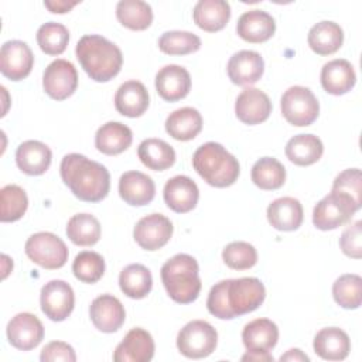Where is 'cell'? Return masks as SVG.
Returning a JSON list of instances; mask_svg holds the SVG:
<instances>
[{"mask_svg":"<svg viewBox=\"0 0 362 362\" xmlns=\"http://www.w3.org/2000/svg\"><path fill=\"white\" fill-rule=\"evenodd\" d=\"M264 298L266 288L259 279H228L221 280L211 287L206 308L219 320H232L257 310Z\"/></svg>","mask_w":362,"mask_h":362,"instance_id":"obj_1","label":"cell"},{"mask_svg":"<svg viewBox=\"0 0 362 362\" xmlns=\"http://www.w3.org/2000/svg\"><path fill=\"white\" fill-rule=\"evenodd\" d=\"M64 184L85 202H99L109 194L110 174L105 165L79 153L66 154L59 165Z\"/></svg>","mask_w":362,"mask_h":362,"instance_id":"obj_2","label":"cell"},{"mask_svg":"<svg viewBox=\"0 0 362 362\" xmlns=\"http://www.w3.org/2000/svg\"><path fill=\"white\" fill-rule=\"evenodd\" d=\"M75 54L82 69L95 82H109L123 65L120 48L98 34L83 35L76 44Z\"/></svg>","mask_w":362,"mask_h":362,"instance_id":"obj_3","label":"cell"},{"mask_svg":"<svg viewBox=\"0 0 362 362\" xmlns=\"http://www.w3.org/2000/svg\"><path fill=\"white\" fill-rule=\"evenodd\" d=\"M192 167L206 184L216 188L230 187L240 174L238 158L215 141L204 143L195 150Z\"/></svg>","mask_w":362,"mask_h":362,"instance_id":"obj_4","label":"cell"},{"mask_svg":"<svg viewBox=\"0 0 362 362\" xmlns=\"http://www.w3.org/2000/svg\"><path fill=\"white\" fill-rule=\"evenodd\" d=\"M161 281L171 300L178 304L195 301L201 291L199 267L195 257L178 253L161 267Z\"/></svg>","mask_w":362,"mask_h":362,"instance_id":"obj_5","label":"cell"},{"mask_svg":"<svg viewBox=\"0 0 362 362\" xmlns=\"http://www.w3.org/2000/svg\"><path fill=\"white\" fill-rule=\"evenodd\" d=\"M359 208L348 194L331 191L314 206L313 223L320 230H332L349 222Z\"/></svg>","mask_w":362,"mask_h":362,"instance_id":"obj_6","label":"cell"},{"mask_svg":"<svg viewBox=\"0 0 362 362\" xmlns=\"http://www.w3.org/2000/svg\"><path fill=\"white\" fill-rule=\"evenodd\" d=\"M218 345L216 329L204 320H194L185 324L177 335L178 351L189 359L209 356Z\"/></svg>","mask_w":362,"mask_h":362,"instance_id":"obj_7","label":"cell"},{"mask_svg":"<svg viewBox=\"0 0 362 362\" xmlns=\"http://www.w3.org/2000/svg\"><path fill=\"white\" fill-rule=\"evenodd\" d=\"M280 107L284 119L297 127L313 124L320 113L315 95L305 86H290L281 96Z\"/></svg>","mask_w":362,"mask_h":362,"instance_id":"obj_8","label":"cell"},{"mask_svg":"<svg viewBox=\"0 0 362 362\" xmlns=\"http://www.w3.org/2000/svg\"><path fill=\"white\" fill-rule=\"evenodd\" d=\"M24 250L31 262L48 270L61 269L69 255L65 242L51 232L31 235L25 242Z\"/></svg>","mask_w":362,"mask_h":362,"instance_id":"obj_9","label":"cell"},{"mask_svg":"<svg viewBox=\"0 0 362 362\" xmlns=\"http://www.w3.org/2000/svg\"><path fill=\"white\" fill-rule=\"evenodd\" d=\"M40 304L51 321H64L71 315L75 305L74 290L64 280H51L41 288Z\"/></svg>","mask_w":362,"mask_h":362,"instance_id":"obj_10","label":"cell"},{"mask_svg":"<svg viewBox=\"0 0 362 362\" xmlns=\"http://www.w3.org/2000/svg\"><path fill=\"white\" fill-rule=\"evenodd\" d=\"M78 86V72L72 62L66 59L52 61L44 71L42 88L54 100H65Z\"/></svg>","mask_w":362,"mask_h":362,"instance_id":"obj_11","label":"cell"},{"mask_svg":"<svg viewBox=\"0 0 362 362\" xmlns=\"http://www.w3.org/2000/svg\"><path fill=\"white\" fill-rule=\"evenodd\" d=\"M173 236V223L163 214H150L143 216L133 229L136 243L148 252L161 249Z\"/></svg>","mask_w":362,"mask_h":362,"instance_id":"obj_12","label":"cell"},{"mask_svg":"<svg viewBox=\"0 0 362 362\" xmlns=\"http://www.w3.org/2000/svg\"><path fill=\"white\" fill-rule=\"evenodd\" d=\"M34 65V55L27 42L20 40L6 41L0 49V71L10 81L25 79Z\"/></svg>","mask_w":362,"mask_h":362,"instance_id":"obj_13","label":"cell"},{"mask_svg":"<svg viewBox=\"0 0 362 362\" xmlns=\"http://www.w3.org/2000/svg\"><path fill=\"white\" fill-rule=\"evenodd\" d=\"M7 339L16 349L31 351L44 339V325L31 313H18L7 324Z\"/></svg>","mask_w":362,"mask_h":362,"instance_id":"obj_14","label":"cell"},{"mask_svg":"<svg viewBox=\"0 0 362 362\" xmlns=\"http://www.w3.org/2000/svg\"><path fill=\"white\" fill-rule=\"evenodd\" d=\"M89 317L96 329L110 334L122 328L126 320V311L117 297L102 294L90 303Z\"/></svg>","mask_w":362,"mask_h":362,"instance_id":"obj_15","label":"cell"},{"mask_svg":"<svg viewBox=\"0 0 362 362\" xmlns=\"http://www.w3.org/2000/svg\"><path fill=\"white\" fill-rule=\"evenodd\" d=\"M270 113L272 102L269 96L257 88H246L236 98L235 115L245 124H260L269 119Z\"/></svg>","mask_w":362,"mask_h":362,"instance_id":"obj_16","label":"cell"},{"mask_svg":"<svg viewBox=\"0 0 362 362\" xmlns=\"http://www.w3.org/2000/svg\"><path fill=\"white\" fill-rule=\"evenodd\" d=\"M226 71L232 83L239 86L253 85L264 72V61L259 52L242 49L229 58Z\"/></svg>","mask_w":362,"mask_h":362,"instance_id":"obj_17","label":"cell"},{"mask_svg":"<svg viewBox=\"0 0 362 362\" xmlns=\"http://www.w3.org/2000/svg\"><path fill=\"white\" fill-rule=\"evenodd\" d=\"M154 339L143 328L130 329L113 352L115 362H148L154 356Z\"/></svg>","mask_w":362,"mask_h":362,"instance_id":"obj_18","label":"cell"},{"mask_svg":"<svg viewBox=\"0 0 362 362\" xmlns=\"http://www.w3.org/2000/svg\"><path fill=\"white\" fill-rule=\"evenodd\" d=\"M156 90L167 102L184 99L191 90L189 72L175 64L163 66L156 74Z\"/></svg>","mask_w":362,"mask_h":362,"instance_id":"obj_19","label":"cell"},{"mask_svg":"<svg viewBox=\"0 0 362 362\" xmlns=\"http://www.w3.org/2000/svg\"><path fill=\"white\" fill-rule=\"evenodd\" d=\"M163 197L165 205L171 211L177 214H187L197 206L199 189L189 177L175 175L165 182Z\"/></svg>","mask_w":362,"mask_h":362,"instance_id":"obj_20","label":"cell"},{"mask_svg":"<svg viewBox=\"0 0 362 362\" xmlns=\"http://www.w3.org/2000/svg\"><path fill=\"white\" fill-rule=\"evenodd\" d=\"M119 195L132 206H143L154 199L156 184L144 173L126 171L119 180Z\"/></svg>","mask_w":362,"mask_h":362,"instance_id":"obj_21","label":"cell"},{"mask_svg":"<svg viewBox=\"0 0 362 362\" xmlns=\"http://www.w3.org/2000/svg\"><path fill=\"white\" fill-rule=\"evenodd\" d=\"M276 31L274 18L263 10L245 11L236 24L238 35L252 44H260L273 37Z\"/></svg>","mask_w":362,"mask_h":362,"instance_id":"obj_22","label":"cell"},{"mask_svg":"<svg viewBox=\"0 0 362 362\" xmlns=\"http://www.w3.org/2000/svg\"><path fill=\"white\" fill-rule=\"evenodd\" d=\"M320 79L327 93L339 96L349 92L355 86L356 74L349 61L338 58L324 64Z\"/></svg>","mask_w":362,"mask_h":362,"instance_id":"obj_23","label":"cell"},{"mask_svg":"<svg viewBox=\"0 0 362 362\" xmlns=\"http://www.w3.org/2000/svg\"><path fill=\"white\" fill-rule=\"evenodd\" d=\"M269 223L281 232H291L301 226L304 219L303 205L293 197H281L267 206Z\"/></svg>","mask_w":362,"mask_h":362,"instance_id":"obj_24","label":"cell"},{"mask_svg":"<svg viewBox=\"0 0 362 362\" xmlns=\"http://www.w3.org/2000/svg\"><path fill=\"white\" fill-rule=\"evenodd\" d=\"M148 92L139 81H127L116 90L115 107L126 117H140L148 109Z\"/></svg>","mask_w":362,"mask_h":362,"instance_id":"obj_25","label":"cell"},{"mask_svg":"<svg viewBox=\"0 0 362 362\" xmlns=\"http://www.w3.org/2000/svg\"><path fill=\"white\" fill-rule=\"evenodd\" d=\"M313 348L314 352L325 361H342L349 355L351 339L344 329L328 327L315 334Z\"/></svg>","mask_w":362,"mask_h":362,"instance_id":"obj_26","label":"cell"},{"mask_svg":"<svg viewBox=\"0 0 362 362\" xmlns=\"http://www.w3.org/2000/svg\"><path fill=\"white\" fill-rule=\"evenodd\" d=\"M51 160L49 147L38 140L23 141L16 150L17 167L27 175L44 174L49 168Z\"/></svg>","mask_w":362,"mask_h":362,"instance_id":"obj_27","label":"cell"},{"mask_svg":"<svg viewBox=\"0 0 362 362\" xmlns=\"http://www.w3.org/2000/svg\"><path fill=\"white\" fill-rule=\"evenodd\" d=\"M242 341L250 352H269L279 341V328L269 318H256L245 325Z\"/></svg>","mask_w":362,"mask_h":362,"instance_id":"obj_28","label":"cell"},{"mask_svg":"<svg viewBox=\"0 0 362 362\" xmlns=\"http://www.w3.org/2000/svg\"><path fill=\"white\" fill-rule=\"evenodd\" d=\"M194 23L206 33H216L226 27L230 6L225 0H199L192 11Z\"/></svg>","mask_w":362,"mask_h":362,"instance_id":"obj_29","label":"cell"},{"mask_svg":"<svg viewBox=\"0 0 362 362\" xmlns=\"http://www.w3.org/2000/svg\"><path fill=\"white\" fill-rule=\"evenodd\" d=\"M133 141L132 130L120 122L102 124L95 134L96 148L106 156H117L127 150Z\"/></svg>","mask_w":362,"mask_h":362,"instance_id":"obj_30","label":"cell"},{"mask_svg":"<svg viewBox=\"0 0 362 362\" xmlns=\"http://www.w3.org/2000/svg\"><path fill=\"white\" fill-rule=\"evenodd\" d=\"M202 129V116L194 107H181L174 110L165 119V132L178 141L195 139Z\"/></svg>","mask_w":362,"mask_h":362,"instance_id":"obj_31","label":"cell"},{"mask_svg":"<svg viewBox=\"0 0 362 362\" xmlns=\"http://www.w3.org/2000/svg\"><path fill=\"white\" fill-rule=\"evenodd\" d=\"M307 41L315 54L331 55L342 47L344 31L337 23L324 20L310 28Z\"/></svg>","mask_w":362,"mask_h":362,"instance_id":"obj_32","label":"cell"},{"mask_svg":"<svg viewBox=\"0 0 362 362\" xmlns=\"http://www.w3.org/2000/svg\"><path fill=\"white\" fill-rule=\"evenodd\" d=\"M324 153L320 137L314 134H297L286 144V156L296 165H311L317 163Z\"/></svg>","mask_w":362,"mask_h":362,"instance_id":"obj_33","label":"cell"},{"mask_svg":"<svg viewBox=\"0 0 362 362\" xmlns=\"http://www.w3.org/2000/svg\"><path fill=\"white\" fill-rule=\"evenodd\" d=\"M137 156L140 161L150 170L164 171L174 165L175 151L161 139H146L139 144Z\"/></svg>","mask_w":362,"mask_h":362,"instance_id":"obj_34","label":"cell"},{"mask_svg":"<svg viewBox=\"0 0 362 362\" xmlns=\"http://www.w3.org/2000/svg\"><path fill=\"white\" fill-rule=\"evenodd\" d=\"M119 286L124 296L129 298L140 300L147 297L153 287V277L150 270L140 264L133 263L126 266L119 274Z\"/></svg>","mask_w":362,"mask_h":362,"instance_id":"obj_35","label":"cell"},{"mask_svg":"<svg viewBox=\"0 0 362 362\" xmlns=\"http://www.w3.org/2000/svg\"><path fill=\"white\" fill-rule=\"evenodd\" d=\"M119 23L133 31L147 30L153 23L151 6L141 0H120L116 4Z\"/></svg>","mask_w":362,"mask_h":362,"instance_id":"obj_36","label":"cell"},{"mask_svg":"<svg viewBox=\"0 0 362 362\" xmlns=\"http://www.w3.org/2000/svg\"><path fill=\"white\" fill-rule=\"evenodd\" d=\"M250 177L253 184L260 189L273 191L286 182V168L274 157H262L253 164Z\"/></svg>","mask_w":362,"mask_h":362,"instance_id":"obj_37","label":"cell"},{"mask_svg":"<svg viewBox=\"0 0 362 362\" xmlns=\"http://www.w3.org/2000/svg\"><path fill=\"white\" fill-rule=\"evenodd\" d=\"M68 239L78 246H93L100 239V223L90 214H76L66 223Z\"/></svg>","mask_w":362,"mask_h":362,"instance_id":"obj_38","label":"cell"},{"mask_svg":"<svg viewBox=\"0 0 362 362\" xmlns=\"http://www.w3.org/2000/svg\"><path fill=\"white\" fill-rule=\"evenodd\" d=\"M0 206L1 222H16L21 219L28 208V198L25 191L16 184L4 185L0 189Z\"/></svg>","mask_w":362,"mask_h":362,"instance_id":"obj_39","label":"cell"},{"mask_svg":"<svg viewBox=\"0 0 362 362\" xmlns=\"http://www.w3.org/2000/svg\"><path fill=\"white\" fill-rule=\"evenodd\" d=\"M332 296L338 305L355 310L362 303V279L358 274H342L332 284Z\"/></svg>","mask_w":362,"mask_h":362,"instance_id":"obj_40","label":"cell"},{"mask_svg":"<svg viewBox=\"0 0 362 362\" xmlns=\"http://www.w3.org/2000/svg\"><path fill=\"white\" fill-rule=\"evenodd\" d=\"M37 42L41 51L47 55H59L66 49L69 42V31L61 23H44L37 31Z\"/></svg>","mask_w":362,"mask_h":362,"instance_id":"obj_41","label":"cell"},{"mask_svg":"<svg viewBox=\"0 0 362 362\" xmlns=\"http://www.w3.org/2000/svg\"><path fill=\"white\" fill-rule=\"evenodd\" d=\"M158 48L167 55H187L201 48V38L189 31H165L158 38Z\"/></svg>","mask_w":362,"mask_h":362,"instance_id":"obj_42","label":"cell"},{"mask_svg":"<svg viewBox=\"0 0 362 362\" xmlns=\"http://www.w3.org/2000/svg\"><path fill=\"white\" fill-rule=\"evenodd\" d=\"M105 267V259L102 257V255L92 250L79 252L72 263L74 276L79 281L89 284H93L102 279Z\"/></svg>","mask_w":362,"mask_h":362,"instance_id":"obj_43","label":"cell"},{"mask_svg":"<svg viewBox=\"0 0 362 362\" xmlns=\"http://www.w3.org/2000/svg\"><path fill=\"white\" fill-rule=\"evenodd\" d=\"M222 260L233 270H246L256 264L257 252L255 246L247 242H230L222 250Z\"/></svg>","mask_w":362,"mask_h":362,"instance_id":"obj_44","label":"cell"},{"mask_svg":"<svg viewBox=\"0 0 362 362\" xmlns=\"http://www.w3.org/2000/svg\"><path fill=\"white\" fill-rule=\"evenodd\" d=\"M332 191L348 194L359 206L362 204V175L359 168H346L339 173L334 182Z\"/></svg>","mask_w":362,"mask_h":362,"instance_id":"obj_45","label":"cell"},{"mask_svg":"<svg viewBox=\"0 0 362 362\" xmlns=\"http://www.w3.org/2000/svg\"><path fill=\"white\" fill-rule=\"evenodd\" d=\"M362 222L356 221L346 226L339 238V246L344 255L352 259L362 257Z\"/></svg>","mask_w":362,"mask_h":362,"instance_id":"obj_46","label":"cell"},{"mask_svg":"<svg viewBox=\"0 0 362 362\" xmlns=\"http://www.w3.org/2000/svg\"><path fill=\"white\" fill-rule=\"evenodd\" d=\"M40 359L42 362H55V361L75 362L76 355L74 348L69 344L62 341H52L42 348Z\"/></svg>","mask_w":362,"mask_h":362,"instance_id":"obj_47","label":"cell"},{"mask_svg":"<svg viewBox=\"0 0 362 362\" xmlns=\"http://www.w3.org/2000/svg\"><path fill=\"white\" fill-rule=\"evenodd\" d=\"M78 4V1H44V6L51 11V13H58V14H64L68 13L71 8H74Z\"/></svg>","mask_w":362,"mask_h":362,"instance_id":"obj_48","label":"cell"},{"mask_svg":"<svg viewBox=\"0 0 362 362\" xmlns=\"http://www.w3.org/2000/svg\"><path fill=\"white\" fill-rule=\"evenodd\" d=\"M280 361L283 362V361H290V362H301V361H305V362H308L310 361V358L301 351V349H297V348H294V349H288L286 354H283L281 356H280Z\"/></svg>","mask_w":362,"mask_h":362,"instance_id":"obj_49","label":"cell"},{"mask_svg":"<svg viewBox=\"0 0 362 362\" xmlns=\"http://www.w3.org/2000/svg\"><path fill=\"white\" fill-rule=\"evenodd\" d=\"M242 361H260V362H273V356L269 352H250L247 351L242 358Z\"/></svg>","mask_w":362,"mask_h":362,"instance_id":"obj_50","label":"cell"}]
</instances>
